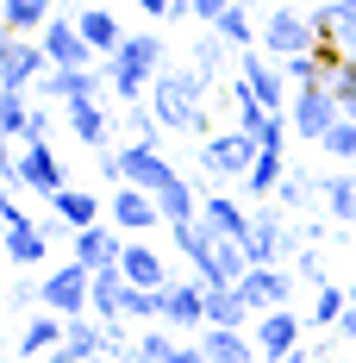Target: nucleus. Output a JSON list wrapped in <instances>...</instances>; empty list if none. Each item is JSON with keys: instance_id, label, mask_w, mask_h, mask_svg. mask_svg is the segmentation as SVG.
<instances>
[{"instance_id": "cd10ccee", "label": "nucleus", "mask_w": 356, "mask_h": 363, "mask_svg": "<svg viewBox=\"0 0 356 363\" xmlns=\"http://www.w3.org/2000/svg\"><path fill=\"white\" fill-rule=\"evenodd\" d=\"M207 326H256L244 289H207Z\"/></svg>"}, {"instance_id": "a878e982", "label": "nucleus", "mask_w": 356, "mask_h": 363, "mask_svg": "<svg viewBox=\"0 0 356 363\" xmlns=\"http://www.w3.org/2000/svg\"><path fill=\"white\" fill-rule=\"evenodd\" d=\"M169 238H176V251L194 263V276H207L213 269V257H219V238L200 225V219H188V225H169Z\"/></svg>"}, {"instance_id": "8fccbe9b", "label": "nucleus", "mask_w": 356, "mask_h": 363, "mask_svg": "<svg viewBox=\"0 0 356 363\" xmlns=\"http://www.w3.org/2000/svg\"><path fill=\"white\" fill-rule=\"evenodd\" d=\"M331 6H344V13H356V0H331Z\"/></svg>"}, {"instance_id": "393cba45", "label": "nucleus", "mask_w": 356, "mask_h": 363, "mask_svg": "<svg viewBox=\"0 0 356 363\" xmlns=\"http://www.w3.org/2000/svg\"><path fill=\"white\" fill-rule=\"evenodd\" d=\"M63 338H69V320L44 307V313H32V320H25V332H19V357H50Z\"/></svg>"}, {"instance_id": "e433bc0d", "label": "nucleus", "mask_w": 356, "mask_h": 363, "mask_svg": "<svg viewBox=\"0 0 356 363\" xmlns=\"http://www.w3.org/2000/svg\"><path fill=\"white\" fill-rule=\"evenodd\" d=\"M125 320L132 326H156L163 320V289H125Z\"/></svg>"}, {"instance_id": "de8ad7c7", "label": "nucleus", "mask_w": 356, "mask_h": 363, "mask_svg": "<svg viewBox=\"0 0 356 363\" xmlns=\"http://www.w3.org/2000/svg\"><path fill=\"white\" fill-rule=\"evenodd\" d=\"M38 289H44V282H13V301H19V307H32Z\"/></svg>"}, {"instance_id": "5701e85b", "label": "nucleus", "mask_w": 356, "mask_h": 363, "mask_svg": "<svg viewBox=\"0 0 356 363\" xmlns=\"http://www.w3.org/2000/svg\"><path fill=\"white\" fill-rule=\"evenodd\" d=\"M75 26H81V38H88V44H94V57H101V63H107V57H119L125 26L113 19L107 6H81V13H75Z\"/></svg>"}, {"instance_id": "39448f33", "label": "nucleus", "mask_w": 356, "mask_h": 363, "mask_svg": "<svg viewBox=\"0 0 356 363\" xmlns=\"http://www.w3.org/2000/svg\"><path fill=\"white\" fill-rule=\"evenodd\" d=\"M287 119H294V138H306V145H325L331 138V125L344 119V101L313 82V88H294V101H287Z\"/></svg>"}, {"instance_id": "4c0bfd02", "label": "nucleus", "mask_w": 356, "mask_h": 363, "mask_svg": "<svg viewBox=\"0 0 356 363\" xmlns=\"http://www.w3.org/2000/svg\"><path fill=\"white\" fill-rule=\"evenodd\" d=\"M125 132H132V138H144V145H156V132H163L156 107H150V101H132V107H125Z\"/></svg>"}, {"instance_id": "37998d69", "label": "nucleus", "mask_w": 356, "mask_h": 363, "mask_svg": "<svg viewBox=\"0 0 356 363\" xmlns=\"http://www.w3.org/2000/svg\"><path fill=\"white\" fill-rule=\"evenodd\" d=\"M225 6H238V0H194V19H200V26H219Z\"/></svg>"}, {"instance_id": "7ed1b4c3", "label": "nucleus", "mask_w": 356, "mask_h": 363, "mask_svg": "<svg viewBox=\"0 0 356 363\" xmlns=\"http://www.w3.org/2000/svg\"><path fill=\"white\" fill-rule=\"evenodd\" d=\"M101 176L107 182H132V188H150V194H163L169 182H181L169 163H163V150L144 145V138H132V145L119 150H101Z\"/></svg>"}, {"instance_id": "603ef678", "label": "nucleus", "mask_w": 356, "mask_h": 363, "mask_svg": "<svg viewBox=\"0 0 356 363\" xmlns=\"http://www.w3.org/2000/svg\"><path fill=\"white\" fill-rule=\"evenodd\" d=\"M250 6H256V0H250ZM263 6H269V0H263Z\"/></svg>"}, {"instance_id": "473e14b6", "label": "nucleus", "mask_w": 356, "mask_h": 363, "mask_svg": "<svg viewBox=\"0 0 356 363\" xmlns=\"http://www.w3.org/2000/svg\"><path fill=\"white\" fill-rule=\"evenodd\" d=\"M282 176H287V163H282V150H263L256 163H250V176H244V188L263 201V194H275L282 188Z\"/></svg>"}, {"instance_id": "c756f323", "label": "nucleus", "mask_w": 356, "mask_h": 363, "mask_svg": "<svg viewBox=\"0 0 356 363\" xmlns=\"http://www.w3.org/2000/svg\"><path fill=\"white\" fill-rule=\"evenodd\" d=\"M176 326H163V320H156V326H138V338H132V363H169L176 357Z\"/></svg>"}, {"instance_id": "c85d7f7f", "label": "nucleus", "mask_w": 356, "mask_h": 363, "mask_svg": "<svg viewBox=\"0 0 356 363\" xmlns=\"http://www.w3.org/2000/svg\"><path fill=\"white\" fill-rule=\"evenodd\" d=\"M219 38H225L231 50H256V38H263V26H256L250 0H238V6H225V13H219Z\"/></svg>"}, {"instance_id": "9d476101", "label": "nucleus", "mask_w": 356, "mask_h": 363, "mask_svg": "<svg viewBox=\"0 0 356 363\" xmlns=\"http://www.w3.org/2000/svg\"><path fill=\"white\" fill-rule=\"evenodd\" d=\"M256 157H263V145L250 138L244 125H238V132H213V138H200V169H207V176H250Z\"/></svg>"}, {"instance_id": "2eb2a0df", "label": "nucleus", "mask_w": 356, "mask_h": 363, "mask_svg": "<svg viewBox=\"0 0 356 363\" xmlns=\"http://www.w3.org/2000/svg\"><path fill=\"white\" fill-rule=\"evenodd\" d=\"M244 257L250 263H282V257H294V238H287V225L275 207H256V219H250L244 232Z\"/></svg>"}, {"instance_id": "6ab92c4d", "label": "nucleus", "mask_w": 356, "mask_h": 363, "mask_svg": "<svg viewBox=\"0 0 356 363\" xmlns=\"http://www.w3.org/2000/svg\"><path fill=\"white\" fill-rule=\"evenodd\" d=\"M119 269H125V282H132V289H169V263H163V251H156L150 238H125Z\"/></svg>"}, {"instance_id": "9b49d317", "label": "nucleus", "mask_w": 356, "mask_h": 363, "mask_svg": "<svg viewBox=\"0 0 356 363\" xmlns=\"http://www.w3.org/2000/svg\"><path fill=\"white\" fill-rule=\"evenodd\" d=\"M6 263L13 269H32V263H44V251H50V225H38V219H25L19 207H13V194H6Z\"/></svg>"}, {"instance_id": "0eeeda50", "label": "nucleus", "mask_w": 356, "mask_h": 363, "mask_svg": "<svg viewBox=\"0 0 356 363\" xmlns=\"http://www.w3.org/2000/svg\"><path fill=\"white\" fill-rule=\"evenodd\" d=\"M313 44H319L313 13H300V6H269V13H263V50H269V57H300V50H313Z\"/></svg>"}, {"instance_id": "7c9ffc66", "label": "nucleus", "mask_w": 356, "mask_h": 363, "mask_svg": "<svg viewBox=\"0 0 356 363\" xmlns=\"http://www.w3.org/2000/svg\"><path fill=\"white\" fill-rule=\"evenodd\" d=\"M0 19H6V32L38 38L50 19H57V13H50V0H6V13H0Z\"/></svg>"}, {"instance_id": "c9c22d12", "label": "nucleus", "mask_w": 356, "mask_h": 363, "mask_svg": "<svg viewBox=\"0 0 356 363\" xmlns=\"http://www.w3.org/2000/svg\"><path fill=\"white\" fill-rule=\"evenodd\" d=\"M225 38H219V26H207V38H194V69L207 75V82H219V69H225Z\"/></svg>"}, {"instance_id": "f03ea898", "label": "nucleus", "mask_w": 356, "mask_h": 363, "mask_svg": "<svg viewBox=\"0 0 356 363\" xmlns=\"http://www.w3.org/2000/svg\"><path fill=\"white\" fill-rule=\"evenodd\" d=\"M207 94H213V82L188 63V69H163L156 75L150 107L163 119V132H207Z\"/></svg>"}, {"instance_id": "4468645a", "label": "nucleus", "mask_w": 356, "mask_h": 363, "mask_svg": "<svg viewBox=\"0 0 356 363\" xmlns=\"http://www.w3.org/2000/svg\"><path fill=\"white\" fill-rule=\"evenodd\" d=\"M163 326L176 332H207V282H169L163 289Z\"/></svg>"}, {"instance_id": "f257e3e1", "label": "nucleus", "mask_w": 356, "mask_h": 363, "mask_svg": "<svg viewBox=\"0 0 356 363\" xmlns=\"http://www.w3.org/2000/svg\"><path fill=\"white\" fill-rule=\"evenodd\" d=\"M101 69H107L113 101H119V107H132V101H150L156 75L169 69V57H163V38H156V32H125L119 57H107Z\"/></svg>"}, {"instance_id": "a211bd4d", "label": "nucleus", "mask_w": 356, "mask_h": 363, "mask_svg": "<svg viewBox=\"0 0 356 363\" xmlns=\"http://www.w3.org/2000/svg\"><path fill=\"white\" fill-rule=\"evenodd\" d=\"M250 207H238L231 194H219V188H207L200 194V225L213 232V238H231V245H244V232H250Z\"/></svg>"}, {"instance_id": "ddd939ff", "label": "nucleus", "mask_w": 356, "mask_h": 363, "mask_svg": "<svg viewBox=\"0 0 356 363\" xmlns=\"http://www.w3.org/2000/svg\"><path fill=\"white\" fill-rule=\"evenodd\" d=\"M113 225H119L125 238H138V232H156V225H163V207H156V194H150V188H132V182H119V188H113Z\"/></svg>"}, {"instance_id": "423d86ee", "label": "nucleus", "mask_w": 356, "mask_h": 363, "mask_svg": "<svg viewBox=\"0 0 356 363\" xmlns=\"http://www.w3.org/2000/svg\"><path fill=\"white\" fill-rule=\"evenodd\" d=\"M250 338H256V351H263V363H294L306 345V320L294 313V307H269V313H256V326H250Z\"/></svg>"}, {"instance_id": "20e7f679", "label": "nucleus", "mask_w": 356, "mask_h": 363, "mask_svg": "<svg viewBox=\"0 0 356 363\" xmlns=\"http://www.w3.org/2000/svg\"><path fill=\"white\" fill-rule=\"evenodd\" d=\"M38 307H50V313H63V320H81V313H94V269L69 257L63 269H50V276H44V289H38Z\"/></svg>"}, {"instance_id": "864d4df0", "label": "nucleus", "mask_w": 356, "mask_h": 363, "mask_svg": "<svg viewBox=\"0 0 356 363\" xmlns=\"http://www.w3.org/2000/svg\"><path fill=\"white\" fill-rule=\"evenodd\" d=\"M350 169H356V163H350Z\"/></svg>"}, {"instance_id": "f3484780", "label": "nucleus", "mask_w": 356, "mask_h": 363, "mask_svg": "<svg viewBox=\"0 0 356 363\" xmlns=\"http://www.w3.org/2000/svg\"><path fill=\"white\" fill-rule=\"evenodd\" d=\"M238 289H244L250 313H269V307H287V294H294V276H287L282 263H250Z\"/></svg>"}, {"instance_id": "b1692460", "label": "nucleus", "mask_w": 356, "mask_h": 363, "mask_svg": "<svg viewBox=\"0 0 356 363\" xmlns=\"http://www.w3.org/2000/svg\"><path fill=\"white\" fill-rule=\"evenodd\" d=\"M50 213L63 219L69 232H81V225H101L107 207H101V194H94V188H57V194H50Z\"/></svg>"}, {"instance_id": "72a5a7b5", "label": "nucleus", "mask_w": 356, "mask_h": 363, "mask_svg": "<svg viewBox=\"0 0 356 363\" xmlns=\"http://www.w3.org/2000/svg\"><path fill=\"white\" fill-rule=\"evenodd\" d=\"M25 132H32V107H25V94L0 88V138H19V145H25Z\"/></svg>"}, {"instance_id": "f8f14e48", "label": "nucleus", "mask_w": 356, "mask_h": 363, "mask_svg": "<svg viewBox=\"0 0 356 363\" xmlns=\"http://www.w3.org/2000/svg\"><path fill=\"white\" fill-rule=\"evenodd\" d=\"M38 44H44V57H50L57 69H94V63H101V57H94V44L81 38L75 19H50V26L38 32Z\"/></svg>"}, {"instance_id": "dca6fc26", "label": "nucleus", "mask_w": 356, "mask_h": 363, "mask_svg": "<svg viewBox=\"0 0 356 363\" xmlns=\"http://www.w3.org/2000/svg\"><path fill=\"white\" fill-rule=\"evenodd\" d=\"M113 82H107V69H57L50 63V75L38 82V94H50V101H63V107H75V101H101Z\"/></svg>"}, {"instance_id": "79ce46f5", "label": "nucleus", "mask_w": 356, "mask_h": 363, "mask_svg": "<svg viewBox=\"0 0 356 363\" xmlns=\"http://www.w3.org/2000/svg\"><path fill=\"white\" fill-rule=\"evenodd\" d=\"M294 276H300V282H325V257L313 251V245H300V251H294Z\"/></svg>"}, {"instance_id": "4be33fe9", "label": "nucleus", "mask_w": 356, "mask_h": 363, "mask_svg": "<svg viewBox=\"0 0 356 363\" xmlns=\"http://www.w3.org/2000/svg\"><path fill=\"white\" fill-rule=\"evenodd\" d=\"M63 113H69V138H81L88 150H107V138H113L107 101H75V107H63Z\"/></svg>"}, {"instance_id": "aec40b11", "label": "nucleus", "mask_w": 356, "mask_h": 363, "mask_svg": "<svg viewBox=\"0 0 356 363\" xmlns=\"http://www.w3.org/2000/svg\"><path fill=\"white\" fill-rule=\"evenodd\" d=\"M119 251H125V232L119 225H81L75 232V263H88V269H113L119 263Z\"/></svg>"}, {"instance_id": "f704fd0d", "label": "nucleus", "mask_w": 356, "mask_h": 363, "mask_svg": "<svg viewBox=\"0 0 356 363\" xmlns=\"http://www.w3.org/2000/svg\"><path fill=\"white\" fill-rule=\"evenodd\" d=\"M350 307V289H331V282H313V326H338Z\"/></svg>"}, {"instance_id": "bb28decb", "label": "nucleus", "mask_w": 356, "mask_h": 363, "mask_svg": "<svg viewBox=\"0 0 356 363\" xmlns=\"http://www.w3.org/2000/svg\"><path fill=\"white\" fill-rule=\"evenodd\" d=\"M125 269H94V320H125Z\"/></svg>"}, {"instance_id": "a18cd8bd", "label": "nucleus", "mask_w": 356, "mask_h": 363, "mask_svg": "<svg viewBox=\"0 0 356 363\" xmlns=\"http://www.w3.org/2000/svg\"><path fill=\"white\" fill-rule=\"evenodd\" d=\"M169 363H213V357H207V351H200V338H194V345H188V338H181V345H176V357H169Z\"/></svg>"}, {"instance_id": "09e8293b", "label": "nucleus", "mask_w": 356, "mask_h": 363, "mask_svg": "<svg viewBox=\"0 0 356 363\" xmlns=\"http://www.w3.org/2000/svg\"><path fill=\"white\" fill-rule=\"evenodd\" d=\"M294 363H331V357H325V351H300Z\"/></svg>"}, {"instance_id": "c03bdc74", "label": "nucleus", "mask_w": 356, "mask_h": 363, "mask_svg": "<svg viewBox=\"0 0 356 363\" xmlns=\"http://www.w3.org/2000/svg\"><path fill=\"white\" fill-rule=\"evenodd\" d=\"M38 138L50 145V113H44V107H32V132H25V145H38Z\"/></svg>"}, {"instance_id": "1a4fd4ad", "label": "nucleus", "mask_w": 356, "mask_h": 363, "mask_svg": "<svg viewBox=\"0 0 356 363\" xmlns=\"http://www.w3.org/2000/svg\"><path fill=\"white\" fill-rule=\"evenodd\" d=\"M6 188H38V194H57V188H69V169L57 163V150L44 145H25L19 157H6Z\"/></svg>"}, {"instance_id": "2f4dec72", "label": "nucleus", "mask_w": 356, "mask_h": 363, "mask_svg": "<svg viewBox=\"0 0 356 363\" xmlns=\"http://www.w3.org/2000/svg\"><path fill=\"white\" fill-rule=\"evenodd\" d=\"M319 201H325V213L338 219V225H350L356 219V176H325L319 182Z\"/></svg>"}, {"instance_id": "58836bf2", "label": "nucleus", "mask_w": 356, "mask_h": 363, "mask_svg": "<svg viewBox=\"0 0 356 363\" xmlns=\"http://www.w3.org/2000/svg\"><path fill=\"white\" fill-rule=\"evenodd\" d=\"M325 150H331L338 163H356V113H344V119L331 125V138H325Z\"/></svg>"}, {"instance_id": "412c9836", "label": "nucleus", "mask_w": 356, "mask_h": 363, "mask_svg": "<svg viewBox=\"0 0 356 363\" xmlns=\"http://www.w3.org/2000/svg\"><path fill=\"white\" fill-rule=\"evenodd\" d=\"M200 351H207L213 363H263L250 326H207V332H200Z\"/></svg>"}, {"instance_id": "3c124183", "label": "nucleus", "mask_w": 356, "mask_h": 363, "mask_svg": "<svg viewBox=\"0 0 356 363\" xmlns=\"http://www.w3.org/2000/svg\"><path fill=\"white\" fill-rule=\"evenodd\" d=\"M350 301H356V276H350Z\"/></svg>"}, {"instance_id": "ea45409f", "label": "nucleus", "mask_w": 356, "mask_h": 363, "mask_svg": "<svg viewBox=\"0 0 356 363\" xmlns=\"http://www.w3.org/2000/svg\"><path fill=\"white\" fill-rule=\"evenodd\" d=\"M338 101H344V113H356V57H344L338 69H331V82H325Z\"/></svg>"}, {"instance_id": "a19ab883", "label": "nucleus", "mask_w": 356, "mask_h": 363, "mask_svg": "<svg viewBox=\"0 0 356 363\" xmlns=\"http://www.w3.org/2000/svg\"><path fill=\"white\" fill-rule=\"evenodd\" d=\"M313 188H319L313 176H300V169H287L275 194H282V207H306V201H313Z\"/></svg>"}, {"instance_id": "6e6552de", "label": "nucleus", "mask_w": 356, "mask_h": 363, "mask_svg": "<svg viewBox=\"0 0 356 363\" xmlns=\"http://www.w3.org/2000/svg\"><path fill=\"white\" fill-rule=\"evenodd\" d=\"M44 75H50V57H44V44H38V38L6 32V44H0V88H13V94H32Z\"/></svg>"}, {"instance_id": "49530a36", "label": "nucleus", "mask_w": 356, "mask_h": 363, "mask_svg": "<svg viewBox=\"0 0 356 363\" xmlns=\"http://www.w3.org/2000/svg\"><path fill=\"white\" fill-rule=\"evenodd\" d=\"M331 332H338V338H350V345H356V301H350V307H344V320H338V326H331Z\"/></svg>"}]
</instances>
